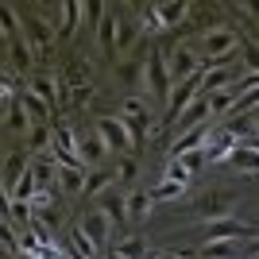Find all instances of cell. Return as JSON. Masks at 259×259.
Returning <instances> with one entry per match:
<instances>
[{"label":"cell","mask_w":259,"mask_h":259,"mask_svg":"<svg viewBox=\"0 0 259 259\" xmlns=\"http://www.w3.org/2000/svg\"><path fill=\"white\" fill-rule=\"evenodd\" d=\"M255 140H259V116H255Z\"/></svg>","instance_id":"cell-42"},{"label":"cell","mask_w":259,"mask_h":259,"mask_svg":"<svg viewBox=\"0 0 259 259\" xmlns=\"http://www.w3.org/2000/svg\"><path fill=\"white\" fill-rule=\"evenodd\" d=\"M236 51H244V39H240V31H232V27H209V31L201 35V62L205 66L228 62Z\"/></svg>","instance_id":"cell-1"},{"label":"cell","mask_w":259,"mask_h":259,"mask_svg":"<svg viewBox=\"0 0 259 259\" xmlns=\"http://www.w3.org/2000/svg\"><path fill=\"white\" fill-rule=\"evenodd\" d=\"M205 240H255V228L236 221V217H221L205 225Z\"/></svg>","instance_id":"cell-6"},{"label":"cell","mask_w":259,"mask_h":259,"mask_svg":"<svg viewBox=\"0 0 259 259\" xmlns=\"http://www.w3.org/2000/svg\"><path fill=\"white\" fill-rule=\"evenodd\" d=\"M54 81H58V74H35V77H31V93H35V97H43L47 105L58 108V93H54Z\"/></svg>","instance_id":"cell-23"},{"label":"cell","mask_w":259,"mask_h":259,"mask_svg":"<svg viewBox=\"0 0 259 259\" xmlns=\"http://www.w3.org/2000/svg\"><path fill=\"white\" fill-rule=\"evenodd\" d=\"M20 259H43V255H35V251H20Z\"/></svg>","instance_id":"cell-41"},{"label":"cell","mask_w":259,"mask_h":259,"mask_svg":"<svg viewBox=\"0 0 259 259\" xmlns=\"http://www.w3.org/2000/svg\"><path fill=\"white\" fill-rule=\"evenodd\" d=\"M97 136L105 140L108 151H132V147H136L128 124H124L120 116H101V120H97Z\"/></svg>","instance_id":"cell-5"},{"label":"cell","mask_w":259,"mask_h":259,"mask_svg":"<svg viewBox=\"0 0 259 259\" xmlns=\"http://www.w3.org/2000/svg\"><path fill=\"white\" fill-rule=\"evenodd\" d=\"M178 162H182L186 170H197V166H205V162H209V151H205V147H197V151L182 155V159H178Z\"/></svg>","instance_id":"cell-36"},{"label":"cell","mask_w":259,"mask_h":259,"mask_svg":"<svg viewBox=\"0 0 259 259\" xmlns=\"http://www.w3.org/2000/svg\"><path fill=\"white\" fill-rule=\"evenodd\" d=\"M151 213V194H128V221H143V217Z\"/></svg>","instance_id":"cell-28"},{"label":"cell","mask_w":259,"mask_h":259,"mask_svg":"<svg viewBox=\"0 0 259 259\" xmlns=\"http://www.w3.org/2000/svg\"><path fill=\"white\" fill-rule=\"evenodd\" d=\"M27 147H31L39 159H43V155H54V128L51 124H35V128L27 132Z\"/></svg>","instance_id":"cell-17"},{"label":"cell","mask_w":259,"mask_h":259,"mask_svg":"<svg viewBox=\"0 0 259 259\" xmlns=\"http://www.w3.org/2000/svg\"><path fill=\"white\" fill-rule=\"evenodd\" d=\"M151 259H186V255H182V251H155Z\"/></svg>","instance_id":"cell-39"},{"label":"cell","mask_w":259,"mask_h":259,"mask_svg":"<svg viewBox=\"0 0 259 259\" xmlns=\"http://www.w3.org/2000/svg\"><path fill=\"white\" fill-rule=\"evenodd\" d=\"M182 190H186L182 182H170V178H162V182L151 190V201H174V197H182Z\"/></svg>","instance_id":"cell-32"},{"label":"cell","mask_w":259,"mask_h":259,"mask_svg":"<svg viewBox=\"0 0 259 259\" xmlns=\"http://www.w3.org/2000/svg\"><path fill=\"white\" fill-rule=\"evenodd\" d=\"M228 105H236V85H232V89H221V93L209 97V108H213V112H225Z\"/></svg>","instance_id":"cell-34"},{"label":"cell","mask_w":259,"mask_h":259,"mask_svg":"<svg viewBox=\"0 0 259 259\" xmlns=\"http://www.w3.org/2000/svg\"><path fill=\"white\" fill-rule=\"evenodd\" d=\"M232 205H236V197L228 194V190H205V194L197 197L194 205H190V213L197 217V221H221V217H232Z\"/></svg>","instance_id":"cell-4"},{"label":"cell","mask_w":259,"mask_h":259,"mask_svg":"<svg viewBox=\"0 0 259 259\" xmlns=\"http://www.w3.org/2000/svg\"><path fill=\"white\" fill-rule=\"evenodd\" d=\"M81 228H85V236L93 240V244H97L101 251L108 248V236L116 232V225H112V221H108V217L101 213V209H93V213H85V217H81Z\"/></svg>","instance_id":"cell-9"},{"label":"cell","mask_w":259,"mask_h":259,"mask_svg":"<svg viewBox=\"0 0 259 259\" xmlns=\"http://www.w3.org/2000/svg\"><path fill=\"white\" fill-rule=\"evenodd\" d=\"M105 259H124V255H120L116 248H108V251H105Z\"/></svg>","instance_id":"cell-40"},{"label":"cell","mask_w":259,"mask_h":259,"mask_svg":"<svg viewBox=\"0 0 259 259\" xmlns=\"http://www.w3.org/2000/svg\"><path fill=\"white\" fill-rule=\"evenodd\" d=\"M66 244H70V255H81V259H97V255H101V248L85 236V228H81V225H70Z\"/></svg>","instance_id":"cell-14"},{"label":"cell","mask_w":259,"mask_h":259,"mask_svg":"<svg viewBox=\"0 0 259 259\" xmlns=\"http://www.w3.org/2000/svg\"><path fill=\"white\" fill-rule=\"evenodd\" d=\"M4 124H8L12 132H31L27 128V108H23V101H16L12 108H4Z\"/></svg>","instance_id":"cell-30"},{"label":"cell","mask_w":259,"mask_h":259,"mask_svg":"<svg viewBox=\"0 0 259 259\" xmlns=\"http://www.w3.org/2000/svg\"><path fill=\"white\" fill-rule=\"evenodd\" d=\"M27 43H31L39 54H51V43H54V27H51L47 20H35V16H31V20H27Z\"/></svg>","instance_id":"cell-15"},{"label":"cell","mask_w":259,"mask_h":259,"mask_svg":"<svg viewBox=\"0 0 259 259\" xmlns=\"http://www.w3.org/2000/svg\"><path fill=\"white\" fill-rule=\"evenodd\" d=\"M116 77L124 81V85H143V81H147V66L143 62H120Z\"/></svg>","instance_id":"cell-26"},{"label":"cell","mask_w":259,"mask_h":259,"mask_svg":"<svg viewBox=\"0 0 259 259\" xmlns=\"http://www.w3.org/2000/svg\"><path fill=\"white\" fill-rule=\"evenodd\" d=\"M116 39H120V16H116V8L108 4L105 16L97 20V47L105 54H112V51H116Z\"/></svg>","instance_id":"cell-12"},{"label":"cell","mask_w":259,"mask_h":259,"mask_svg":"<svg viewBox=\"0 0 259 259\" xmlns=\"http://www.w3.org/2000/svg\"><path fill=\"white\" fill-rule=\"evenodd\" d=\"M116 251H120L124 259H151V255H147V244H143V236H128V240H120Z\"/></svg>","instance_id":"cell-29"},{"label":"cell","mask_w":259,"mask_h":259,"mask_svg":"<svg viewBox=\"0 0 259 259\" xmlns=\"http://www.w3.org/2000/svg\"><path fill=\"white\" fill-rule=\"evenodd\" d=\"M255 259H259V255H255Z\"/></svg>","instance_id":"cell-43"},{"label":"cell","mask_w":259,"mask_h":259,"mask_svg":"<svg viewBox=\"0 0 259 259\" xmlns=\"http://www.w3.org/2000/svg\"><path fill=\"white\" fill-rule=\"evenodd\" d=\"M143 66H147V89H151V97L159 101V105H166L170 101V70H166V54L162 51H147V58H143Z\"/></svg>","instance_id":"cell-3"},{"label":"cell","mask_w":259,"mask_h":259,"mask_svg":"<svg viewBox=\"0 0 259 259\" xmlns=\"http://www.w3.org/2000/svg\"><path fill=\"white\" fill-rule=\"evenodd\" d=\"M209 143H213V132H209V124H197V128L182 132V136L170 143V159H182V155L197 151V147H209Z\"/></svg>","instance_id":"cell-8"},{"label":"cell","mask_w":259,"mask_h":259,"mask_svg":"<svg viewBox=\"0 0 259 259\" xmlns=\"http://www.w3.org/2000/svg\"><path fill=\"white\" fill-rule=\"evenodd\" d=\"M221 89H232V70H228V66L205 70V77H201V97H213V93H221Z\"/></svg>","instance_id":"cell-16"},{"label":"cell","mask_w":259,"mask_h":259,"mask_svg":"<svg viewBox=\"0 0 259 259\" xmlns=\"http://www.w3.org/2000/svg\"><path fill=\"white\" fill-rule=\"evenodd\" d=\"M244 66H248L244 74H259V43H255V39L244 43Z\"/></svg>","instance_id":"cell-35"},{"label":"cell","mask_w":259,"mask_h":259,"mask_svg":"<svg viewBox=\"0 0 259 259\" xmlns=\"http://www.w3.org/2000/svg\"><path fill=\"white\" fill-rule=\"evenodd\" d=\"M166 70H170V81L178 85V81H186V77H197V74H205L209 66L201 62V54H197L190 43H178L170 54H166Z\"/></svg>","instance_id":"cell-2"},{"label":"cell","mask_w":259,"mask_h":259,"mask_svg":"<svg viewBox=\"0 0 259 259\" xmlns=\"http://www.w3.org/2000/svg\"><path fill=\"white\" fill-rule=\"evenodd\" d=\"M140 178V162L132 159V155H124V159L116 162V182H124V186H132Z\"/></svg>","instance_id":"cell-33"},{"label":"cell","mask_w":259,"mask_h":259,"mask_svg":"<svg viewBox=\"0 0 259 259\" xmlns=\"http://www.w3.org/2000/svg\"><path fill=\"white\" fill-rule=\"evenodd\" d=\"M112 186H116V174H108L105 166H101V170H93V174H89L85 194H81V197H101L105 190H112Z\"/></svg>","instance_id":"cell-25"},{"label":"cell","mask_w":259,"mask_h":259,"mask_svg":"<svg viewBox=\"0 0 259 259\" xmlns=\"http://www.w3.org/2000/svg\"><path fill=\"white\" fill-rule=\"evenodd\" d=\"M209 112H213V108H209V97H201V93H197V97L186 105V112L174 120V124H178V132H190V128H197V124H205Z\"/></svg>","instance_id":"cell-13"},{"label":"cell","mask_w":259,"mask_h":259,"mask_svg":"<svg viewBox=\"0 0 259 259\" xmlns=\"http://www.w3.org/2000/svg\"><path fill=\"white\" fill-rule=\"evenodd\" d=\"M23 108H27V112H31V116L39 120V124H51V128H54V105H47L43 97H35L31 89L23 93Z\"/></svg>","instance_id":"cell-22"},{"label":"cell","mask_w":259,"mask_h":259,"mask_svg":"<svg viewBox=\"0 0 259 259\" xmlns=\"http://www.w3.org/2000/svg\"><path fill=\"white\" fill-rule=\"evenodd\" d=\"M97 201H101L97 209H101V213H105V217H108V221H112L116 228H124V225H128V197L120 194L116 186H112V190H105V194H101Z\"/></svg>","instance_id":"cell-11"},{"label":"cell","mask_w":259,"mask_h":259,"mask_svg":"<svg viewBox=\"0 0 259 259\" xmlns=\"http://www.w3.org/2000/svg\"><path fill=\"white\" fill-rule=\"evenodd\" d=\"M225 162H232L236 170H244V174H251V170H259V151H251V147H232V151L225 155Z\"/></svg>","instance_id":"cell-20"},{"label":"cell","mask_w":259,"mask_h":259,"mask_svg":"<svg viewBox=\"0 0 259 259\" xmlns=\"http://www.w3.org/2000/svg\"><path fill=\"white\" fill-rule=\"evenodd\" d=\"M236 255H240L236 240H205L197 248V259H236Z\"/></svg>","instance_id":"cell-18"},{"label":"cell","mask_w":259,"mask_h":259,"mask_svg":"<svg viewBox=\"0 0 259 259\" xmlns=\"http://www.w3.org/2000/svg\"><path fill=\"white\" fill-rule=\"evenodd\" d=\"M201 77H205V74H197V77H186V81H178V85L170 89V101H166V112H170L174 120L182 116V112H186V105H190V101H194L197 93H201Z\"/></svg>","instance_id":"cell-7"},{"label":"cell","mask_w":259,"mask_h":259,"mask_svg":"<svg viewBox=\"0 0 259 259\" xmlns=\"http://www.w3.org/2000/svg\"><path fill=\"white\" fill-rule=\"evenodd\" d=\"M8 62L16 66L20 74H27V70H31V43H27V39L12 43V47H8Z\"/></svg>","instance_id":"cell-27"},{"label":"cell","mask_w":259,"mask_h":259,"mask_svg":"<svg viewBox=\"0 0 259 259\" xmlns=\"http://www.w3.org/2000/svg\"><path fill=\"white\" fill-rule=\"evenodd\" d=\"M132 39H136V27H132V23H120V39H116V51L132 47Z\"/></svg>","instance_id":"cell-38"},{"label":"cell","mask_w":259,"mask_h":259,"mask_svg":"<svg viewBox=\"0 0 259 259\" xmlns=\"http://www.w3.org/2000/svg\"><path fill=\"white\" fill-rule=\"evenodd\" d=\"M89 182V166H58V194L62 197H81Z\"/></svg>","instance_id":"cell-10"},{"label":"cell","mask_w":259,"mask_h":259,"mask_svg":"<svg viewBox=\"0 0 259 259\" xmlns=\"http://www.w3.org/2000/svg\"><path fill=\"white\" fill-rule=\"evenodd\" d=\"M190 8H194L190 0H174V4H155V12H159V23H162V27H174V23H182Z\"/></svg>","instance_id":"cell-21"},{"label":"cell","mask_w":259,"mask_h":259,"mask_svg":"<svg viewBox=\"0 0 259 259\" xmlns=\"http://www.w3.org/2000/svg\"><path fill=\"white\" fill-rule=\"evenodd\" d=\"M166 178H170V182H190V170H186V166H182V162H178V159H170V166H166Z\"/></svg>","instance_id":"cell-37"},{"label":"cell","mask_w":259,"mask_h":259,"mask_svg":"<svg viewBox=\"0 0 259 259\" xmlns=\"http://www.w3.org/2000/svg\"><path fill=\"white\" fill-rule=\"evenodd\" d=\"M31 170V166H27V159H23V155H4V194H12V190H16V182H20L23 174Z\"/></svg>","instance_id":"cell-19"},{"label":"cell","mask_w":259,"mask_h":259,"mask_svg":"<svg viewBox=\"0 0 259 259\" xmlns=\"http://www.w3.org/2000/svg\"><path fill=\"white\" fill-rule=\"evenodd\" d=\"M93 97H97V89H93V85H70L66 105H70V108H85V105H93Z\"/></svg>","instance_id":"cell-31"},{"label":"cell","mask_w":259,"mask_h":259,"mask_svg":"<svg viewBox=\"0 0 259 259\" xmlns=\"http://www.w3.org/2000/svg\"><path fill=\"white\" fill-rule=\"evenodd\" d=\"M120 120L128 124L132 140H136V147H140V143L151 136V108H147V112H136V116H120Z\"/></svg>","instance_id":"cell-24"}]
</instances>
